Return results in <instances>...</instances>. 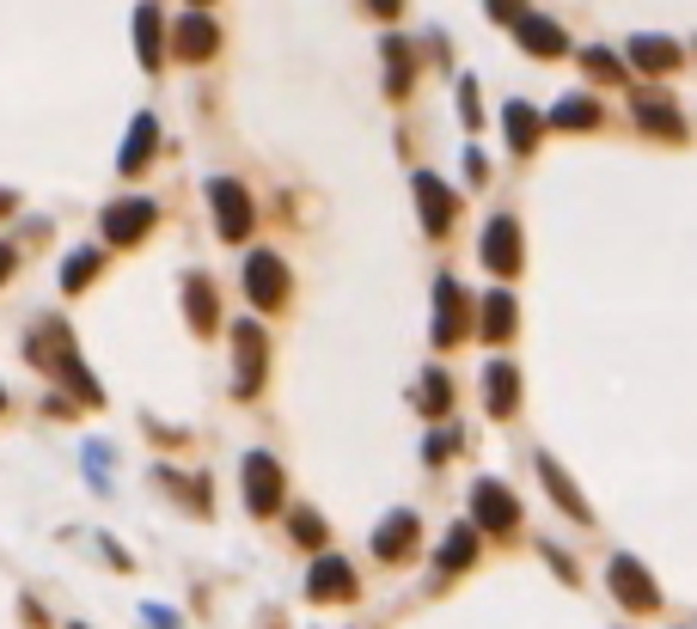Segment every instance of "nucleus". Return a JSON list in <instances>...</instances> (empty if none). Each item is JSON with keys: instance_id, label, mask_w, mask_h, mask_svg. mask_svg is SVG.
Instances as JSON below:
<instances>
[{"instance_id": "f257e3e1", "label": "nucleus", "mask_w": 697, "mask_h": 629, "mask_svg": "<svg viewBox=\"0 0 697 629\" xmlns=\"http://www.w3.org/2000/svg\"><path fill=\"white\" fill-rule=\"evenodd\" d=\"M31 361H38V367H50L55 380H67V392H74L80 404H98V380L74 361V337H67L55 318L38 330V337H31Z\"/></svg>"}, {"instance_id": "f03ea898", "label": "nucleus", "mask_w": 697, "mask_h": 629, "mask_svg": "<svg viewBox=\"0 0 697 629\" xmlns=\"http://www.w3.org/2000/svg\"><path fill=\"white\" fill-rule=\"evenodd\" d=\"M472 525L489 537H514L520 532V501H514L508 483H496V477H484V483L472 489Z\"/></svg>"}, {"instance_id": "7ed1b4c3", "label": "nucleus", "mask_w": 697, "mask_h": 629, "mask_svg": "<svg viewBox=\"0 0 697 629\" xmlns=\"http://www.w3.org/2000/svg\"><path fill=\"white\" fill-rule=\"evenodd\" d=\"M605 587H612V599H619L624 611H655V605H661L655 575H648V568L636 563L631 551H619L612 563H605Z\"/></svg>"}, {"instance_id": "20e7f679", "label": "nucleus", "mask_w": 697, "mask_h": 629, "mask_svg": "<svg viewBox=\"0 0 697 629\" xmlns=\"http://www.w3.org/2000/svg\"><path fill=\"white\" fill-rule=\"evenodd\" d=\"M465 330H472V294L460 276H441L434 281V349H453Z\"/></svg>"}, {"instance_id": "39448f33", "label": "nucleus", "mask_w": 697, "mask_h": 629, "mask_svg": "<svg viewBox=\"0 0 697 629\" xmlns=\"http://www.w3.org/2000/svg\"><path fill=\"white\" fill-rule=\"evenodd\" d=\"M245 294H251V306L282 312V306H288V263H282L276 250H251V263H245Z\"/></svg>"}, {"instance_id": "423d86ee", "label": "nucleus", "mask_w": 697, "mask_h": 629, "mask_svg": "<svg viewBox=\"0 0 697 629\" xmlns=\"http://www.w3.org/2000/svg\"><path fill=\"white\" fill-rule=\"evenodd\" d=\"M209 202H214V233H221L226 245H239V238L251 233V221H257V214H251V196L233 184V178H214Z\"/></svg>"}, {"instance_id": "0eeeda50", "label": "nucleus", "mask_w": 697, "mask_h": 629, "mask_svg": "<svg viewBox=\"0 0 697 629\" xmlns=\"http://www.w3.org/2000/svg\"><path fill=\"white\" fill-rule=\"evenodd\" d=\"M410 190H416V202H422V226H429V238H447L460 196H453V190L434 178V171H416V178H410Z\"/></svg>"}, {"instance_id": "6e6552de", "label": "nucleus", "mask_w": 697, "mask_h": 629, "mask_svg": "<svg viewBox=\"0 0 697 629\" xmlns=\"http://www.w3.org/2000/svg\"><path fill=\"white\" fill-rule=\"evenodd\" d=\"M416 544H422V525L410 508L386 513L380 532H373V556H380V563H404V556H416Z\"/></svg>"}, {"instance_id": "1a4fd4ad", "label": "nucleus", "mask_w": 697, "mask_h": 629, "mask_svg": "<svg viewBox=\"0 0 697 629\" xmlns=\"http://www.w3.org/2000/svg\"><path fill=\"white\" fill-rule=\"evenodd\" d=\"M306 593H313L318 605H349L356 599V568L342 563V556H318L313 575H306Z\"/></svg>"}, {"instance_id": "9d476101", "label": "nucleus", "mask_w": 697, "mask_h": 629, "mask_svg": "<svg viewBox=\"0 0 697 629\" xmlns=\"http://www.w3.org/2000/svg\"><path fill=\"white\" fill-rule=\"evenodd\" d=\"M245 501H251V513L282 508V465L270 459V452H251L245 459Z\"/></svg>"}, {"instance_id": "9b49d317", "label": "nucleus", "mask_w": 697, "mask_h": 629, "mask_svg": "<svg viewBox=\"0 0 697 629\" xmlns=\"http://www.w3.org/2000/svg\"><path fill=\"white\" fill-rule=\"evenodd\" d=\"M154 233V202L147 196H129V202H110L105 209V238L110 245H135V238Z\"/></svg>"}, {"instance_id": "f8f14e48", "label": "nucleus", "mask_w": 697, "mask_h": 629, "mask_svg": "<svg viewBox=\"0 0 697 629\" xmlns=\"http://www.w3.org/2000/svg\"><path fill=\"white\" fill-rule=\"evenodd\" d=\"M233 349H239V397H251L257 385H264V354H270V342H264V330L251 324H233Z\"/></svg>"}, {"instance_id": "ddd939ff", "label": "nucleus", "mask_w": 697, "mask_h": 629, "mask_svg": "<svg viewBox=\"0 0 697 629\" xmlns=\"http://www.w3.org/2000/svg\"><path fill=\"white\" fill-rule=\"evenodd\" d=\"M484 263L496 276H514V269H520V226H514L508 214H496V221L484 226Z\"/></svg>"}, {"instance_id": "4468645a", "label": "nucleus", "mask_w": 697, "mask_h": 629, "mask_svg": "<svg viewBox=\"0 0 697 629\" xmlns=\"http://www.w3.org/2000/svg\"><path fill=\"white\" fill-rule=\"evenodd\" d=\"M214 43H221V31H214L202 13H184V19H178V31H171V50L184 55V62H209Z\"/></svg>"}, {"instance_id": "2eb2a0df", "label": "nucleus", "mask_w": 697, "mask_h": 629, "mask_svg": "<svg viewBox=\"0 0 697 629\" xmlns=\"http://www.w3.org/2000/svg\"><path fill=\"white\" fill-rule=\"evenodd\" d=\"M514 38H520V50H532V55H563L569 50L563 25H557V19H539V13L514 19Z\"/></svg>"}, {"instance_id": "dca6fc26", "label": "nucleus", "mask_w": 697, "mask_h": 629, "mask_svg": "<svg viewBox=\"0 0 697 629\" xmlns=\"http://www.w3.org/2000/svg\"><path fill=\"white\" fill-rule=\"evenodd\" d=\"M636 122H643V129H655V135H667V141H679V135H685L679 105H673L667 93H636Z\"/></svg>"}, {"instance_id": "f3484780", "label": "nucleus", "mask_w": 697, "mask_h": 629, "mask_svg": "<svg viewBox=\"0 0 697 629\" xmlns=\"http://www.w3.org/2000/svg\"><path fill=\"white\" fill-rule=\"evenodd\" d=\"M484 397H489V416H514V409H520V373H514L508 361H489Z\"/></svg>"}, {"instance_id": "a211bd4d", "label": "nucleus", "mask_w": 697, "mask_h": 629, "mask_svg": "<svg viewBox=\"0 0 697 629\" xmlns=\"http://www.w3.org/2000/svg\"><path fill=\"white\" fill-rule=\"evenodd\" d=\"M539 477H545V489H551V495H557V508H563L569 520H581V525L593 520V513H588V501H581V489L569 483L563 471H557V459H551V452H539Z\"/></svg>"}, {"instance_id": "6ab92c4d", "label": "nucleus", "mask_w": 697, "mask_h": 629, "mask_svg": "<svg viewBox=\"0 0 697 629\" xmlns=\"http://www.w3.org/2000/svg\"><path fill=\"white\" fill-rule=\"evenodd\" d=\"M477 537H484V532H477L472 520H465V525H447V537H441V556H434V563L447 568V575H453V568H472L477 563Z\"/></svg>"}, {"instance_id": "aec40b11", "label": "nucleus", "mask_w": 697, "mask_h": 629, "mask_svg": "<svg viewBox=\"0 0 697 629\" xmlns=\"http://www.w3.org/2000/svg\"><path fill=\"white\" fill-rule=\"evenodd\" d=\"M514 324H520V312H514V294L496 288V294L484 300V342H508Z\"/></svg>"}, {"instance_id": "412c9836", "label": "nucleus", "mask_w": 697, "mask_h": 629, "mask_svg": "<svg viewBox=\"0 0 697 629\" xmlns=\"http://www.w3.org/2000/svg\"><path fill=\"white\" fill-rule=\"evenodd\" d=\"M631 62L643 67V74H673V67H679V43H667V38H636L631 43Z\"/></svg>"}, {"instance_id": "4be33fe9", "label": "nucleus", "mask_w": 697, "mask_h": 629, "mask_svg": "<svg viewBox=\"0 0 697 629\" xmlns=\"http://www.w3.org/2000/svg\"><path fill=\"white\" fill-rule=\"evenodd\" d=\"M416 409H422V416H447V409H453V380L441 367H429L416 380Z\"/></svg>"}, {"instance_id": "5701e85b", "label": "nucleus", "mask_w": 697, "mask_h": 629, "mask_svg": "<svg viewBox=\"0 0 697 629\" xmlns=\"http://www.w3.org/2000/svg\"><path fill=\"white\" fill-rule=\"evenodd\" d=\"M154 141H159V122L154 117H135V129H129V141H123V159H117V166L123 171H141L147 153H154Z\"/></svg>"}, {"instance_id": "b1692460", "label": "nucleus", "mask_w": 697, "mask_h": 629, "mask_svg": "<svg viewBox=\"0 0 697 629\" xmlns=\"http://www.w3.org/2000/svg\"><path fill=\"white\" fill-rule=\"evenodd\" d=\"M501 129H508V147H514V153H532V147H539V117H532V105H508Z\"/></svg>"}, {"instance_id": "393cba45", "label": "nucleus", "mask_w": 697, "mask_h": 629, "mask_svg": "<svg viewBox=\"0 0 697 629\" xmlns=\"http://www.w3.org/2000/svg\"><path fill=\"white\" fill-rule=\"evenodd\" d=\"M551 122L557 129H593V122H600V105H593V98H557Z\"/></svg>"}, {"instance_id": "a878e982", "label": "nucleus", "mask_w": 697, "mask_h": 629, "mask_svg": "<svg viewBox=\"0 0 697 629\" xmlns=\"http://www.w3.org/2000/svg\"><path fill=\"white\" fill-rule=\"evenodd\" d=\"M135 50H141L147 67H159V13H154V7L135 13Z\"/></svg>"}, {"instance_id": "bb28decb", "label": "nucleus", "mask_w": 697, "mask_h": 629, "mask_svg": "<svg viewBox=\"0 0 697 629\" xmlns=\"http://www.w3.org/2000/svg\"><path fill=\"white\" fill-rule=\"evenodd\" d=\"M190 324L197 330H214V288H209V276H190Z\"/></svg>"}, {"instance_id": "cd10ccee", "label": "nucleus", "mask_w": 697, "mask_h": 629, "mask_svg": "<svg viewBox=\"0 0 697 629\" xmlns=\"http://www.w3.org/2000/svg\"><path fill=\"white\" fill-rule=\"evenodd\" d=\"M93 276H98V250H74V263L62 269V288H67V294H80Z\"/></svg>"}, {"instance_id": "c85d7f7f", "label": "nucleus", "mask_w": 697, "mask_h": 629, "mask_svg": "<svg viewBox=\"0 0 697 629\" xmlns=\"http://www.w3.org/2000/svg\"><path fill=\"white\" fill-rule=\"evenodd\" d=\"M581 62H588V74H593V79H605V86H619V79H624V62H619L612 50H588Z\"/></svg>"}, {"instance_id": "c756f323", "label": "nucleus", "mask_w": 697, "mask_h": 629, "mask_svg": "<svg viewBox=\"0 0 697 629\" xmlns=\"http://www.w3.org/2000/svg\"><path fill=\"white\" fill-rule=\"evenodd\" d=\"M386 62H392V79H386V86H392V98H404V86H410V50L404 43H386Z\"/></svg>"}, {"instance_id": "7c9ffc66", "label": "nucleus", "mask_w": 697, "mask_h": 629, "mask_svg": "<svg viewBox=\"0 0 697 629\" xmlns=\"http://www.w3.org/2000/svg\"><path fill=\"white\" fill-rule=\"evenodd\" d=\"M465 434L460 428H441V434H429V465H441V459H453V446H460Z\"/></svg>"}, {"instance_id": "2f4dec72", "label": "nucleus", "mask_w": 697, "mask_h": 629, "mask_svg": "<svg viewBox=\"0 0 697 629\" xmlns=\"http://www.w3.org/2000/svg\"><path fill=\"white\" fill-rule=\"evenodd\" d=\"M294 537H300V544H325V520H318V513H294Z\"/></svg>"}, {"instance_id": "473e14b6", "label": "nucleus", "mask_w": 697, "mask_h": 629, "mask_svg": "<svg viewBox=\"0 0 697 629\" xmlns=\"http://www.w3.org/2000/svg\"><path fill=\"white\" fill-rule=\"evenodd\" d=\"M496 7V19H520V0H489Z\"/></svg>"}, {"instance_id": "72a5a7b5", "label": "nucleus", "mask_w": 697, "mask_h": 629, "mask_svg": "<svg viewBox=\"0 0 697 629\" xmlns=\"http://www.w3.org/2000/svg\"><path fill=\"white\" fill-rule=\"evenodd\" d=\"M368 7H373V13H380V19H392L398 7H404V0H368Z\"/></svg>"}, {"instance_id": "f704fd0d", "label": "nucleus", "mask_w": 697, "mask_h": 629, "mask_svg": "<svg viewBox=\"0 0 697 629\" xmlns=\"http://www.w3.org/2000/svg\"><path fill=\"white\" fill-rule=\"evenodd\" d=\"M7 276H13V250L0 245V281H7Z\"/></svg>"}]
</instances>
